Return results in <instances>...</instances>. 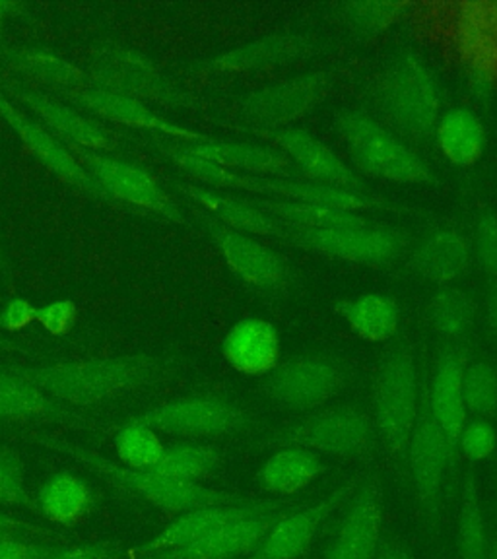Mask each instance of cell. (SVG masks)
Instances as JSON below:
<instances>
[{
    "mask_svg": "<svg viewBox=\"0 0 497 559\" xmlns=\"http://www.w3.org/2000/svg\"><path fill=\"white\" fill-rule=\"evenodd\" d=\"M12 371L57 401L94 406L154 383L162 376V366L156 359L129 356L57 366L14 367Z\"/></svg>",
    "mask_w": 497,
    "mask_h": 559,
    "instance_id": "obj_1",
    "label": "cell"
},
{
    "mask_svg": "<svg viewBox=\"0 0 497 559\" xmlns=\"http://www.w3.org/2000/svg\"><path fill=\"white\" fill-rule=\"evenodd\" d=\"M57 445L64 453L74 454L80 461L90 464L94 471L104 474L105 478L121 486L122 489L131 491L134 496L149 501L152 506L159 507L169 513H189L197 509L214 506H229V503H244L251 498L229 493V491H220V489L206 488L199 481H185L166 476L162 472L154 471H134L129 466H117V464L105 461L102 456L87 453L79 447Z\"/></svg>",
    "mask_w": 497,
    "mask_h": 559,
    "instance_id": "obj_2",
    "label": "cell"
},
{
    "mask_svg": "<svg viewBox=\"0 0 497 559\" xmlns=\"http://www.w3.org/2000/svg\"><path fill=\"white\" fill-rule=\"evenodd\" d=\"M379 107L384 119L409 139H428L439 117V90L422 62L406 57L397 62L381 80Z\"/></svg>",
    "mask_w": 497,
    "mask_h": 559,
    "instance_id": "obj_3",
    "label": "cell"
},
{
    "mask_svg": "<svg viewBox=\"0 0 497 559\" xmlns=\"http://www.w3.org/2000/svg\"><path fill=\"white\" fill-rule=\"evenodd\" d=\"M344 146L359 169L394 183H424L429 169L406 144L366 115H346L339 122Z\"/></svg>",
    "mask_w": 497,
    "mask_h": 559,
    "instance_id": "obj_4",
    "label": "cell"
},
{
    "mask_svg": "<svg viewBox=\"0 0 497 559\" xmlns=\"http://www.w3.org/2000/svg\"><path fill=\"white\" fill-rule=\"evenodd\" d=\"M419 408L418 371L406 354L387 359L374 384L376 426L384 447L399 463H406L412 428Z\"/></svg>",
    "mask_w": 497,
    "mask_h": 559,
    "instance_id": "obj_5",
    "label": "cell"
},
{
    "mask_svg": "<svg viewBox=\"0 0 497 559\" xmlns=\"http://www.w3.org/2000/svg\"><path fill=\"white\" fill-rule=\"evenodd\" d=\"M272 445L296 447L342 459L366 456L374 447L371 419L358 408H329L282 431Z\"/></svg>",
    "mask_w": 497,
    "mask_h": 559,
    "instance_id": "obj_6",
    "label": "cell"
},
{
    "mask_svg": "<svg viewBox=\"0 0 497 559\" xmlns=\"http://www.w3.org/2000/svg\"><path fill=\"white\" fill-rule=\"evenodd\" d=\"M132 421L169 436L218 439L234 436L247 426V416L236 404L216 396H191L167 402L140 414Z\"/></svg>",
    "mask_w": 497,
    "mask_h": 559,
    "instance_id": "obj_7",
    "label": "cell"
},
{
    "mask_svg": "<svg viewBox=\"0 0 497 559\" xmlns=\"http://www.w3.org/2000/svg\"><path fill=\"white\" fill-rule=\"evenodd\" d=\"M364 476H354L344 481L341 488L334 489L327 498L313 506L297 503L288 513L280 516L269 534L264 536L261 546L247 559H299L306 556L313 546L317 536L321 534L324 524L331 521L334 513L348 503V499L358 489Z\"/></svg>",
    "mask_w": 497,
    "mask_h": 559,
    "instance_id": "obj_8",
    "label": "cell"
},
{
    "mask_svg": "<svg viewBox=\"0 0 497 559\" xmlns=\"http://www.w3.org/2000/svg\"><path fill=\"white\" fill-rule=\"evenodd\" d=\"M406 463L411 466L419 509L428 519H436L447 468L454 466V461L446 433L437 426L436 418L429 412L426 394L419 396V408L412 428Z\"/></svg>",
    "mask_w": 497,
    "mask_h": 559,
    "instance_id": "obj_9",
    "label": "cell"
},
{
    "mask_svg": "<svg viewBox=\"0 0 497 559\" xmlns=\"http://www.w3.org/2000/svg\"><path fill=\"white\" fill-rule=\"evenodd\" d=\"M383 526V484L364 476L327 548V559H377Z\"/></svg>",
    "mask_w": 497,
    "mask_h": 559,
    "instance_id": "obj_10",
    "label": "cell"
},
{
    "mask_svg": "<svg viewBox=\"0 0 497 559\" xmlns=\"http://www.w3.org/2000/svg\"><path fill=\"white\" fill-rule=\"evenodd\" d=\"M344 383L339 364L332 359L309 356L292 359L272 371L264 391L269 399L289 411H311L331 401Z\"/></svg>",
    "mask_w": 497,
    "mask_h": 559,
    "instance_id": "obj_11",
    "label": "cell"
},
{
    "mask_svg": "<svg viewBox=\"0 0 497 559\" xmlns=\"http://www.w3.org/2000/svg\"><path fill=\"white\" fill-rule=\"evenodd\" d=\"M70 146H72V154H76L80 162L90 169V175L96 179L105 194L137 204L140 209L152 210L175 222H184V216L175 206V202L156 183V179L144 169L125 162H117L114 157L99 156L92 150L80 148L74 144Z\"/></svg>",
    "mask_w": 497,
    "mask_h": 559,
    "instance_id": "obj_12",
    "label": "cell"
},
{
    "mask_svg": "<svg viewBox=\"0 0 497 559\" xmlns=\"http://www.w3.org/2000/svg\"><path fill=\"white\" fill-rule=\"evenodd\" d=\"M296 499H249L244 503H229V506L204 507L197 511H189L177 516L174 523L167 524L156 538L144 544L142 554H164V551L177 550L189 546L192 542L201 540L202 536L218 531L222 526L236 523L247 516L264 515L271 511H279L284 507L294 506Z\"/></svg>",
    "mask_w": 497,
    "mask_h": 559,
    "instance_id": "obj_13",
    "label": "cell"
},
{
    "mask_svg": "<svg viewBox=\"0 0 497 559\" xmlns=\"http://www.w3.org/2000/svg\"><path fill=\"white\" fill-rule=\"evenodd\" d=\"M288 234L313 251L341 261L381 264L399 253V239L393 231L367 226L364 222L321 229H292Z\"/></svg>",
    "mask_w": 497,
    "mask_h": 559,
    "instance_id": "obj_14",
    "label": "cell"
},
{
    "mask_svg": "<svg viewBox=\"0 0 497 559\" xmlns=\"http://www.w3.org/2000/svg\"><path fill=\"white\" fill-rule=\"evenodd\" d=\"M327 82L323 74H307L262 87L245 104L249 121L276 129L297 121L321 102Z\"/></svg>",
    "mask_w": 497,
    "mask_h": 559,
    "instance_id": "obj_15",
    "label": "cell"
},
{
    "mask_svg": "<svg viewBox=\"0 0 497 559\" xmlns=\"http://www.w3.org/2000/svg\"><path fill=\"white\" fill-rule=\"evenodd\" d=\"M294 506L264 515L247 516L202 536L201 540L189 546L157 554L154 559H247L261 546L280 516L286 515Z\"/></svg>",
    "mask_w": 497,
    "mask_h": 559,
    "instance_id": "obj_16",
    "label": "cell"
},
{
    "mask_svg": "<svg viewBox=\"0 0 497 559\" xmlns=\"http://www.w3.org/2000/svg\"><path fill=\"white\" fill-rule=\"evenodd\" d=\"M264 136L280 146L297 171L311 179V183L358 191L359 179L354 171H350V167L341 157L334 156V152L319 140H315L311 134L294 129H282L264 132Z\"/></svg>",
    "mask_w": 497,
    "mask_h": 559,
    "instance_id": "obj_17",
    "label": "cell"
},
{
    "mask_svg": "<svg viewBox=\"0 0 497 559\" xmlns=\"http://www.w3.org/2000/svg\"><path fill=\"white\" fill-rule=\"evenodd\" d=\"M464 367H466L464 354L446 352L437 361L429 391L426 393L429 412L436 418L437 426L446 433L454 464L459 456V436L469 416L463 394Z\"/></svg>",
    "mask_w": 497,
    "mask_h": 559,
    "instance_id": "obj_18",
    "label": "cell"
},
{
    "mask_svg": "<svg viewBox=\"0 0 497 559\" xmlns=\"http://www.w3.org/2000/svg\"><path fill=\"white\" fill-rule=\"evenodd\" d=\"M204 222L229 269L244 282L257 288H272L284 278V262L280 261L279 254L272 253L271 249H267L247 234L220 224L216 219L204 216Z\"/></svg>",
    "mask_w": 497,
    "mask_h": 559,
    "instance_id": "obj_19",
    "label": "cell"
},
{
    "mask_svg": "<svg viewBox=\"0 0 497 559\" xmlns=\"http://www.w3.org/2000/svg\"><path fill=\"white\" fill-rule=\"evenodd\" d=\"M0 115L16 131L17 136L22 139L27 148L32 150L35 156L51 169L52 174L59 175L67 183L74 185L84 191L105 194L96 179L84 169L82 164H79V159L52 139L49 132L42 129L39 124H35L34 121H29L26 115L20 114L2 92H0Z\"/></svg>",
    "mask_w": 497,
    "mask_h": 559,
    "instance_id": "obj_20",
    "label": "cell"
},
{
    "mask_svg": "<svg viewBox=\"0 0 497 559\" xmlns=\"http://www.w3.org/2000/svg\"><path fill=\"white\" fill-rule=\"evenodd\" d=\"M97 84L102 90L121 96L146 97L154 102L179 104L181 96L166 80L157 74L150 62L129 51H109L96 70Z\"/></svg>",
    "mask_w": 497,
    "mask_h": 559,
    "instance_id": "obj_21",
    "label": "cell"
},
{
    "mask_svg": "<svg viewBox=\"0 0 497 559\" xmlns=\"http://www.w3.org/2000/svg\"><path fill=\"white\" fill-rule=\"evenodd\" d=\"M236 189L257 192L267 199L304 202V204L341 210L350 214L374 206L371 199H367L366 194L359 191L327 187V185L311 183V181H297V179H271V177L237 174Z\"/></svg>",
    "mask_w": 497,
    "mask_h": 559,
    "instance_id": "obj_22",
    "label": "cell"
},
{
    "mask_svg": "<svg viewBox=\"0 0 497 559\" xmlns=\"http://www.w3.org/2000/svg\"><path fill=\"white\" fill-rule=\"evenodd\" d=\"M222 352L227 364L244 376H271L279 367V331L269 321L244 319L229 329Z\"/></svg>",
    "mask_w": 497,
    "mask_h": 559,
    "instance_id": "obj_23",
    "label": "cell"
},
{
    "mask_svg": "<svg viewBox=\"0 0 497 559\" xmlns=\"http://www.w3.org/2000/svg\"><path fill=\"white\" fill-rule=\"evenodd\" d=\"M67 97L74 104L86 107L92 114L104 117L107 121L121 122V124L144 129V131L162 132V134L174 136V139L191 140L192 144L206 142V139L199 132H192L179 124L164 121L162 117H157L156 114H152L150 109L140 104L139 99L114 94V92H107L102 87L72 90V92H67Z\"/></svg>",
    "mask_w": 497,
    "mask_h": 559,
    "instance_id": "obj_24",
    "label": "cell"
},
{
    "mask_svg": "<svg viewBox=\"0 0 497 559\" xmlns=\"http://www.w3.org/2000/svg\"><path fill=\"white\" fill-rule=\"evenodd\" d=\"M187 154L204 157L226 169H236L237 174L271 177V179H297V171L288 157L253 144L237 142H197L191 146H181Z\"/></svg>",
    "mask_w": 497,
    "mask_h": 559,
    "instance_id": "obj_25",
    "label": "cell"
},
{
    "mask_svg": "<svg viewBox=\"0 0 497 559\" xmlns=\"http://www.w3.org/2000/svg\"><path fill=\"white\" fill-rule=\"evenodd\" d=\"M9 90L16 94L20 102H24L27 107H32L34 114L39 115L51 129L64 136L69 144L86 150L115 148L111 136L104 129H99L97 124L86 119L84 115H80L79 111L57 104L49 97L42 96L34 90L20 86V84H9Z\"/></svg>",
    "mask_w": 497,
    "mask_h": 559,
    "instance_id": "obj_26",
    "label": "cell"
},
{
    "mask_svg": "<svg viewBox=\"0 0 497 559\" xmlns=\"http://www.w3.org/2000/svg\"><path fill=\"white\" fill-rule=\"evenodd\" d=\"M457 41L476 69H497V2H466L457 14Z\"/></svg>",
    "mask_w": 497,
    "mask_h": 559,
    "instance_id": "obj_27",
    "label": "cell"
},
{
    "mask_svg": "<svg viewBox=\"0 0 497 559\" xmlns=\"http://www.w3.org/2000/svg\"><path fill=\"white\" fill-rule=\"evenodd\" d=\"M324 471L327 466L311 451L284 447L262 464L259 481L264 491L289 498L313 484Z\"/></svg>",
    "mask_w": 497,
    "mask_h": 559,
    "instance_id": "obj_28",
    "label": "cell"
},
{
    "mask_svg": "<svg viewBox=\"0 0 497 559\" xmlns=\"http://www.w3.org/2000/svg\"><path fill=\"white\" fill-rule=\"evenodd\" d=\"M177 189L187 194L189 199L199 202L201 206L218 216L224 226L232 227L236 231L257 234V236L280 237L286 234V229L280 226L276 219L257 209L251 201H237L232 197H224L218 192L204 191L201 187L177 183Z\"/></svg>",
    "mask_w": 497,
    "mask_h": 559,
    "instance_id": "obj_29",
    "label": "cell"
},
{
    "mask_svg": "<svg viewBox=\"0 0 497 559\" xmlns=\"http://www.w3.org/2000/svg\"><path fill=\"white\" fill-rule=\"evenodd\" d=\"M307 44L296 35H272L253 44L237 47L210 62L209 69L218 72H247V70L269 69L284 62L294 61L306 51Z\"/></svg>",
    "mask_w": 497,
    "mask_h": 559,
    "instance_id": "obj_30",
    "label": "cell"
},
{
    "mask_svg": "<svg viewBox=\"0 0 497 559\" xmlns=\"http://www.w3.org/2000/svg\"><path fill=\"white\" fill-rule=\"evenodd\" d=\"M44 515L52 523L76 524L90 513L94 493L86 481L72 474H57L44 484L37 496Z\"/></svg>",
    "mask_w": 497,
    "mask_h": 559,
    "instance_id": "obj_31",
    "label": "cell"
},
{
    "mask_svg": "<svg viewBox=\"0 0 497 559\" xmlns=\"http://www.w3.org/2000/svg\"><path fill=\"white\" fill-rule=\"evenodd\" d=\"M336 311L346 319L350 329L367 342L389 341L399 329V307L381 294H366L344 301Z\"/></svg>",
    "mask_w": 497,
    "mask_h": 559,
    "instance_id": "obj_32",
    "label": "cell"
},
{
    "mask_svg": "<svg viewBox=\"0 0 497 559\" xmlns=\"http://www.w3.org/2000/svg\"><path fill=\"white\" fill-rule=\"evenodd\" d=\"M437 144L454 166H472L484 152V129L476 115L453 109L437 122Z\"/></svg>",
    "mask_w": 497,
    "mask_h": 559,
    "instance_id": "obj_33",
    "label": "cell"
},
{
    "mask_svg": "<svg viewBox=\"0 0 497 559\" xmlns=\"http://www.w3.org/2000/svg\"><path fill=\"white\" fill-rule=\"evenodd\" d=\"M469 259L471 253L463 236L454 231H439L419 247L416 269L431 282L447 284L466 271Z\"/></svg>",
    "mask_w": 497,
    "mask_h": 559,
    "instance_id": "obj_34",
    "label": "cell"
},
{
    "mask_svg": "<svg viewBox=\"0 0 497 559\" xmlns=\"http://www.w3.org/2000/svg\"><path fill=\"white\" fill-rule=\"evenodd\" d=\"M51 399L35 384L0 369V421H32L57 416Z\"/></svg>",
    "mask_w": 497,
    "mask_h": 559,
    "instance_id": "obj_35",
    "label": "cell"
},
{
    "mask_svg": "<svg viewBox=\"0 0 497 559\" xmlns=\"http://www.w3.org/2000/svg\"><path fill=\"white\" fill-rule=\"evenodd\" d=\"M457 548L461 559H488V533L482 509L481 488L474 474L463 484V498L457 519Z\"/></svg>",
    "mask_w": 497,
    "mask_h": 559,
    "instance_id": "obj_36",
    "label": "cell"
},
{
    "mask_svg": "<svg viewBox=\"0 0 497 559\" xmlns=\"http://www.w3.org/2000/svg\"><path fill=\"white\" fill-rule=\"evenodd\" d=\"M257 209L262 210L272 218L286 219L292 229H321V227L344 226L362 222L358 216L341 210L323 209L304 202L280 201V199H261L251 201Z\"/></svg>",
    "mask_w": 497,
    "mask_h": 559,
    "instance_id": "obj_37",
    "label": "cell"
},
{
    "mask_svg": "<svg viewBox=\"0 0 497 559\" xmlns=\"http://www.w3.org/2000/svg\"><path fill=\"white\" fill-rule=\"evenodd\" d=\"M12 67L20 70L22 74L44 80L52 86L64 87L67 92L82 90L87 86L86 74L76 69L74 64L62 61L55 55L42 51H20L12 55Z\"/></svg>",
    "mask_w": 497,
    "mask_h": 559,
    "instance_id": "obj_38",
    "label": "cell"
},
{
    "mask_svg": "<svg viewBox=\"0 0 497 559\" xmlns=\"http://www.w3.org/2000/svg\"><path fill=\"white\" fill-rule=\"evenodd\" d=\"M220 454L214 447L175 445L164 451L154 471L177 480L199 481L218 468Z\"/></svg>",
    "mask_w": 497,
    "mask_h": 559,
    "instance_id": "obj_39",
    "label": "cell"
},
{
    "mask_svg": "<svg viewBox=\"0 0 497 559\" xmlns=\"http://www.w3.org/2000/svg\"><path fill=\"white\" fill-rule=\"evenodd\" d=\"M115 449L122 463L134 471L156 468L166 451L154 429L132 419L115 437Z\"/></svg>",
    "mask_w": 497,
    "mask_h": 559,
    "instance_id": "obj_40",
    "label": "cell"
},
{
    "mask_svg": "<svg viewBox=\"0 0 497 559\" xmlns=\"http://www.w3.org/2000/svg\"><path fill=\"white\" fill-rule=\"evenodd\" d=\"M476 307L471 297L459 289H443L431 304V319L439 334L447 338L461 336L471 329Z\"/></svg>",
    "mask_w": 497,
    "mask_h": 559,
    "instance_id": "obj_41",
    "label": "cell"
},
{
    "mask_svg": "<svg viewBox=\"0 0 497 559\" xmlns=\"http://www.w3.org/2000/svg\"><path fill=\"white\" fill-rule=\"evenodd\" d=\"M463 394L466 411L488 418L497 411V371L486 361L466 364L463 373Z\"/></svg>",
    "mask_w": 497,
    "mask_h": 559,
    "instance_id": "obj_42",
    "label": "cell"
},
{
    "mask_svg": "<svg viewBox=\"0 0 497 559\" xmlns=\"http://www.w3.org/2000/svg\"><path fill=\"white\" fill-rule=\"evenodd\" d=\"M497 431L488 419L476 418L464 424L459 436V453L471 463H482L496 453Z\"/></svg>",
    "mask_w": 497,
    "mask_h": 559,
    "instance_id": "obj_43",
    "label": "cell"
},
{
    "mask_svg": "<svg viewBox=\"0 0 497 559\" xmlns=\"http://www.w3.org/2000/svg\"><path fill=\"white\" fill-rule=\"evenodd\" d=\"M406 4L402 2H352L346 7V16L352 24L367 32H383L394 24Z\"/></svg>",
    "mask_w": 497,
    "mask_h": 559,
    "instance_id": "obj_44",
    "label": "cell"
},
{
    "mask_svg": "<svg viewBox=\"0 0 497 559\" xmlns=\"http://www.w3.org/2000/svg\"><path fill=\"white\" fill-rule=\"evenodd\" d=\"M27 501L22 464L9 449L0 447V506H22Z\"/></svg>",
    "mask_w": 497,
    "mask_h": 559,
    "instance_id": "obj_45",
    "label": "cell"
},
{
    "mask_svg": "<svg viewBox=\"0 0 497 559\" xmlns=\"http://www.w3.org/2000/svg\"><path fill=\"white\" fill-rule=\"evenodd\" d=\"M476 249L482 269L497 276V216L484 214L476 227Z\"/></svg>",
    "mask_w": 497,
    "mask_h": 559,
    "instance_id": "obj_46",
    "label": "cell"
},
{
    "mask_svg": "<svg viewBox=\"0 0 497 559\" xmlns=\"http://www.w3.org/2000/svg\"><path fill=\"white\" fill-rule=\"evenodd\" d=\"M76 306L72 301H55L49 306L42 307L35 311V319L42 323L45 331L51 332L55 336H62L72 329L76 321Z\"/></svg>",
    "mask_w": 497,
    "mask_h": 559,
    "instance_id": "obj_47",
    "label": "cell"
},
{
    "mask_svg": "<svg viewBox=\"0 0 497 559\" xmlns=\"http://www.w3.org/2000/svg\"><path fill=\"white\" fill-rule=\"evenodd\" d=\"M35 311L37 309L32 307V304H27L26 299H16L4 309V313L0 314V326L7 331H22L34 321Z\"/></svg>",
    "mask_w": 497,
    "mask_h": 559,
    "instance_id": "obj_48",
    "label": "cell"
},
{
    "mask_svg": "<svg viewBox=\"0 0 497 559\" xmlns=\"http://www.w3.org/2000/svg\"><path fill=\"white\" fill-rule=\"evenodd\" d=\"M45 556L49 554L24 542L12 540V538L0 540V559H44Z\"/></svg>",
    "mask_w": 497,
    "mask_h": 559,
    "instance_id": "obj_49",
    "label": "cell"
},
{
    "mask_svg": "<svg viewBox=\"0 0 497 559\" xmlns=\"http://www.w3.org/2000/svg\"><path fill=\"white\" fill-rule=\"evenodd\" d=\"M44 559H109V551L105 550L104 546H76L55 551Z\"/></svg>",
    "mask_w": 497,
    "mask_h": 559,
    "instance_id": "obj_50",
    "label": "cell"
},
{
    "mask_svg": "<svg viewBox=\"0 0 497 559\" xmlns=\"http://www.w3.org/2000/svg\"><path fill=\"white\" fill-rule=\"evenodd\" d=\"M488 319L492 332L497 336V288L492 292L488 299Z\"/></svg>",
    "mask_w": 497,
    "mask_h": 559,
    "instance_id": "obj_51",
    "label": "cell"
},
{
    "mask_svg": "<svg viewBox=\"0 0 497 559\" xmlns=\"http://www.w3.org/2000/svg\"><path fill=\"white\" fill-rule=\"evenodd\" d=\"M12 528H14V523L10 521L9 516L0 515V540L2 538H10Z\"/></svg>",
    "mask_w": 497,
    "mask_h": 559,
    "instance_id": "obj_52",
    "label": "cell"
},
{
    "mask_svg": "<svg viewBox=\"0 0 497 559\" xmlns=\"http://www.w3.org/2000/svg\"><path fill=\"white\" fill-rule=\"evenodd\" d=\"M381 559H414V558H412V556H409V554H404V551L394 550V548H387V550L383 551V556H381Z\"/></svg>",
    "mask_w": 497,
    "mask_h": 559,
    "instance_id": "obj_53",
    "label": "cell"
},
{
    "mask_svg": "<svg viewBox=\"0 0 497 559\" xmlns=\"http://www.w3.org/2000/svg\"><path fill=\"white\" fill-rule=\"evenodd\" d=\"M488 559H497V536L494 538V542L489 544Z\"/></svg>",
    "mask_w": 497,
    "mask_h": 559,
    "instance_id": "obj_54",
    "label": "cell"
},
{
    "mask_svg": "<svg viewBox=\"0 0 497 559\" xmlns=\"http://www.w3.org/2000/svg\"><path fill=\"white\" fill-rule=\"evenodd\" d=\"M10 9V4H4V2H0V16H2V12H4V10H9Z\"/></svg>",
    "mask_w": 497,
    "mask_h": 559,
    "instance_id": "obj_55",
    "label": "cell"
}]
</instances>
